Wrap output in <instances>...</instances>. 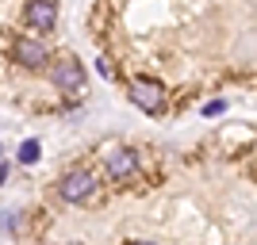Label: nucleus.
<instances>
[{
  "mask_svg": "<svg viewBox=\"0 0 257 245\" xmlns=\"http://www.w3.org/2000/svg\"><path fill=\"white\" fill-rule=\"evenodd\" d=\"M54 85L62 88V92H77V88L85 85V69L77 58H62V62L54 65Z\"/></svg>",
  "mask_w": 257,
  "mask_h": 245,
  "instance_id": "7ed1b4c3",
  "label": "nucleus"
},
{
  "mask_svg": "<svg viewBox=\"0 0 257 245\" xmlns=\"http://www.w3.org/2000/svg\"><path fill=\"white\" fill-rule=\"evenodd\" d=\"M16 157H20V165H35V161L43 157V146H39V138H27L20 146V153H16Z\"/></svg>",
  "mask_w": 257,
  "mask_h": 245,
  "instance_id": "0eeeda50",
  "label": "nucleus"
},
{
  "mask_svg": "<svg viewBox=\"0 0 257 245\" xmlns=\"http://www.w3.org/2000/svg\"><path fill=\"white\" fill-rule=\"evenodd\" d=\"M12 58H16L20 65H27V69H39V65L46 62V46L35 43V39H20L16 50H12Z\"/></svg>",
  "mask_w": 257,
  "mask_h": 245,
  "instance_id": "39448f33",
  "label": "nucleus"
},
{
  "mask_svg": "<svg viewBox=\"0 0 257 245\" xmlns=\"http://www.w3.org/2000/svg\"><path fill=\"white\" fill-rule=\"evenodd\" d=\"M131 245H150V241H131Z\"/></svg>",
  "mask_w": 257,
  "mask_h": 245,
  "instance_id": "1a4fd4ad",
  "label": "nucleus"
},
{
  "mask_svg": "<svg viewBox=\"0 0 257 245\" xmlns=\"http://www.w3.org/2000/svg\"><path fill=\"white\" fill-rule=\"evenodd\" d=\"M131 100L142 107V111H161V104H165V88L158 85V81H135L131 85Z\"/></svg>",
  "mask_w": 257,
  "mask_h": 245,
  "instance_id": "f03ea898",
  "label": "nucleus"
},
{
  "mask_svg": "<svg viewBox=\"0 0 257 245\" xmlns=\"http://www.w3.org/2000/svg\"><path fill=\"white\" fill-rule=\"evenodd\" d=\"M23 16H27V23H31L35 31H54V23H58V4H54V0H31Z\"/></svg>",
  "mask_w": 257,
  "mask_h": 245,
  "instance_id": "20e7f679",
  "label": "nucleus"
},
{
  "mask_svg": "<svg viewBox=\"0 0 257 245\" xmlns=\"http://www.w3.org/2000/svg\"><path fill=\"white\" fill-rule=\"evenodd\" d=\"M92 192H96V176H92L88 169H73V172H65L62 184H58V195H62L65 203H85Z\"/></svg>",
  "mask_w": 257,
  "mask_h": 245,
  "instance_id": "f257e3e1",
  "label": "nucleus"
},
{
  "mask_svg": "<svg viewBox=\"0 0 257 245\" xmlns=\"http://www.w3.org/2000/svg\"><path fill=\"white\" fill-rule=\"evenodd\" d=\"M135 169H139V161H135L131 149H111V153H107V176H111V180H127Z\"/></svg>",
  "mask_w": 257,
  "mask_h": 245,
  "instance_id": "423d86ee",
  "label": "nucleus"
},
{
  "mask_svg": "<svg viewBox=\"0 0 257 245\" xmlns=\"http://www.w3.org/2000/svg\"><path fill=\"white\" fill-rule=\"evenodd\" d=\"M219 111H223V100H215V104L204 107V115H219Z\"/></svg>",
  "mask_w": 257,
  "mask_h": 245,
  "instance_id": "6e6552de",
  "label": "nucleus"
}]
</instances>
